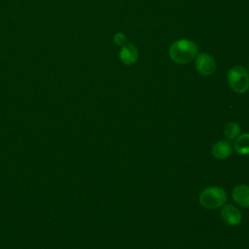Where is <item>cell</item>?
<instances>
[{
	"mask_svg": "<svg viewBox=\"0 0 249 249\" xmlns=\"http://www.w3.org/2000/svg\"><path fill=\"white\" fill-rule=\"evenodd\" d=\"M248 73H249V67H248Z\"/></svg>",
	"mask_w": 249,
	"mask_h": 249,
	"instance_id": "cell-12",
	"label": "cell"
},
{
	"mask_svg": "<svg viewBox=\"0 0 249 249\" xmlns=\"http://www.w3.org/2000/svg\"><path fill=\"white\" fill-rule=\"evenodd\" d=\"M195 64L196 71L203 76H209L213 74L216 69V63L214 58L205 53H200L196 54Z\"/></svg>",
	"mask_w": 249,
	"mask_h": 249,
	"instance_id": "cell-4",
	"label": "cell"
},
{
	"mask_svg": "<svg viewBox=\"0 0 249 249\" xmlns=\"http://www.w3.org/2000/svg\"><path fill=\"white\" fill-rule=\"evenodd\" d=\"M120 59L126 65L134 64L138 59V50L132 44L123 46L120 52Z\"/></svg>",
	"mask_w": 249,
	"mask_h": 249,
	"instance_id": "cell-8",
	"label": "cell"
},
{
	"mask_svg": "<svg viewBox=\"0 0 249 249\" xmlns=\"http://www.w3.org/2000/svg\"><path fill=\"white\" fill-rule=\"evenodd\" d=\"M220 213L224 222L229 226H238L242 221L241 212L232 204H224Z\"/></svg>",
	"mask_w": 249,
	"mask_h": 249,
	"instance_id": "cell-5",
	"label": "cell"
},
{
	"mask_svg": "<svg viewBox=\"0 0 249 249\" xmlns=\"http://www.w3.org/2000/svg\"><path fill=\"white\" fill-rule=\"evenodd\" d=\"M231 197L237 205L249 208V186L244 184L235 186L232 190Z\"/></svg>",
	"mask_w": 249,
	"mask_h": 249,
	"instance_id": "cell-6",
	"label": "cell"
},
{
	"mask_svg": "<svg viewBox=\"0 0 249 249\" xmlns=\"http://www.w3.org/2000/svg\"><path fill=\"white\" fill-rule=\"evenodd\" d=\"M198 200L202 207L206 209H216L226 203L227 193L219 186H210L201 191Z\"/></svg>",
	"mask_w": 249,
	"mask_h": 249,
	"instance_id": "cell-2",
	"label": "cell"
},
{
	"mask_svg": "<svg viewBox=\"0 0 249 249\" xmlns=\"http://www.w3.org/2000/svg\"><path fill=\"white\" fill-rule=\"evenodd\" d=\"M230 88L237 93H244L249 89V73L242 66L231 67L227 75Z\"/></svg>",
	"mask_w": 249,
	"mask_h": 249,
	"instance_id": "cell-3",
	"label": "cell"
},
{
	"mask_svg": "<svg viewBox=\"0 0 249 249\" xmlns=\"http://www.w3.org/2000/svg\"><path fill=\"white\" fill-rule=\"evenodd\" d=\"M212 156L218 160L228 159L232 152L231 144L227 140H220L212 146Z\"/></svg>",
	"mask_w": 249,
	"mask_h": 249,
	"instance_id": "cell-7",
	"label": "cell"
},
{
	"mask_svg": "<svg viewBox=\"0 0 249 249\" xmlns=\"http://www.w3.org/2000/svg\"><path fill=\"white\" fill-rule=\"evenodd\" d=\"M197 51L198 48L195 42L187 39H179L170 46L169 56L178 64H186L196 58Z\"/></svg>",
	"mask_w": 249,
	"mask_h": 249,
	"instance_id": "cell-1",
	"label": "cell"
},
{
	"mask_svg": "<svg viewBox=\"0 0 249 249\" xmlns=\"http://www.w3.org/2000/svg\"><path fill=\"white\" fill-rule=\"evenodd\" d=\"M114 42L116 45L118 46H124L125 42H126V37L124 33L122 32H118L115 36H114Z\"/></svg>",
	"mask_w": 249,
	"mask_h": 249,
	"instance_id": "cell-11",
	"label": "cell"
},
{
	"mask_svg": "<svg viewBox=\"0 0 249 249\" xmlns=\"http://www.w3.org/2000/svg\"><path fill=\"white\" fill-rule=\"evenodd\" d=\"M224 134L228 140H234L240 134L239 124L235 122L228 123L224 127Z\"/></svg>",
	"mask_w": 249,
	"mask_h": 249,
	"instance_id": "cell-10",
	"label": "cell"
},
{
	"mask_svg": "<svg viewBox=\"0 0 249 249\" xmlns=\"http://www.w3.org/2000/svg\"><path fill=\"white\" fill-rule=\"evenodd\" d=\"M234 151L242 156L249 155V133L238 135L233 143Z\"/></svg>",
	"mask_w": 249,
	"mask_h": 249,
	"instance_id": "cell-9",
	"label": "cell"
}]
</instances>
